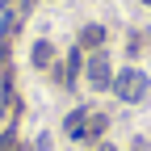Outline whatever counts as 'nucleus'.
Returning <instances> with one entry per match:
<instances>
[{
  "instance_id": "1",
  "label": "nucleus",
  "mask_w": 151,
  "mask_h": 151,
  "mask_svg": "<svg viewBox=\"0 0 151 151\" xmlns=\"http://www.w3.org/2000/svg\"><path fill=\"white\" fill-rule=\"evenodd\" d=\"M113 92H118V101L134 105V101L147 97V76L139 67H126V71H118V80H113Z\"/></svg>"
},
{
  "instance_id": "2",
  "label": "nucleus",
  "mask_w": 151,
  "mask_h": 151,
  "mask_svg": "<svg viewBox=\"0 0 151 151\" xmlns=\"http://www.w3.org/2000/svg\"><path fill=\"white\" fill-rule=\"evenodd\" d=\"M88 84L92 88H113V71H109V59H105V50H97V55H92V59H88Z\"/></svg>"
},
{
  "instance_id": "3",
  "label": "nucleus",
  "mask_w": 151,
  "mask_h": 151,
  "mask_svg": "<svg viewBox=\"0 0 151 151\" xmlns=\"http://www.w3.org/2000/svg\"><path fill=\"white\" fill-rule=\"evenodd\" d=\"M105 46V25H84L80 29V50H101Z\"/></svg>"
},
{
  "instance_id": "4",
  "label": "nucleus",
  "mask_w": 151,
  "mask_h": 151,
  "mask_svg": "<svg viewBox=\"0 0 151 151\" xmlns=\"http://www.w3.org/2000/svg\"><path fill=\"white\" fill-rule=\"evenodd\" d=\"M105 126H109V118H105V113H97V109H92V113H88V122H84V134H80V139H84V143L101 139V134H105Z\"/></svg>"
},
{
  "instance_id": "5",
  "label": "nucleus",
  "mask_w": 151,
  "mask_h": 151,
  "mask_svg": "<svg viewBox=\"0 0 151 151\" xmlns=\"http://www.w3.org/2000/svg\"><path fill=\"white\" fill-rule=\"evenodd\" d=\"M88 113H92V109H71V113H67L63 130H67L71 139H80V134H84V122H88Z\"/></svg>"
},
{
  "instance_id": "6",
  "label": "nucleus",
  "mask_w": 151,
  "mask_h": 151,
  "mask_svg": "<svg viewBox=\"0 0 151 151\" xmlns=\"http://www.w3.org/2000/svg\"><path fill=\"white\" fill-rule=\"evenodd\" d=\"M29 63H34V67H50V63H55V46H50V42H34Z\"/></svg>"
},
{
  "instance_id": "7",
  "label": "nucleus",
  "mask_w": 151,
  "mask_h": 151,
  "mask_svg": "<svg viewBox=\"0 0 151 151\" xmlns=\"http://www.w3.org/2000/svg\"><path fill=\"white\" fill-rule=\"evenodd\" d=\"M29 9H34V0H21V4H17V9H13V13H17V17H25V13H29Z\"/></svg>"
},
{
  "instance_id": "8",
  "label": "nucleus",
  "mask_w": 151,
  "mask_h": 151,
  "mask_svg": "<svg viewBox=\"0 0 151 151\" xmlns=\"http://www.w3.org/2000/svg\"><path fill=\"white\" fill-rule=\"evenodd\" d=\"M4 59H9V42L0 38V63H4Z\"/></svg>"
},
{
  "instance_id": "9",
  "label": "nucleus",
  "mask_w": 151,
  "mask_h": 151,
  "mask_svg": "<svg viewBox=\"0 0 151 151\" xmlns=\"http://www.w3.org/2000/svg\"><path fill=\"white\" fill-rule=\"evenodd\" d=\"M0 9H4V13H9V9H13V0H0Z\"/></svg>"
},
{
  "instance_id": "10",
  "label": "nucleus",
  "mask_w": 151,
  "mask_h": 151,
  "mask_svg": "<svg viewBox=\"0 0 151 151\" xmlns=\"http://www.w3.org/2000/svg\"><path fill=\"white\" fill-rule=\"evenodd\" d=\"M101 151H109V147H101Z\"/></svg>"
},
{
  "instance_id": "11",
  "label": "nucleus",
  "mask_w": 151,
  "mask_h": 151,
  "mask_svg": "<svg viewBox=\"0 0 151 151\" xmlns=\"http://www.w3.org/2000/svg\"><path fill=\"white\" fill-rule=\"evenodd\" d=\"M147 4H151V0H147Z\"/></svg>"
}]
</instances>
